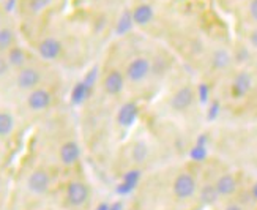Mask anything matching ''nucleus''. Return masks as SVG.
<instances>
[{"label":"nucleus","mask_w":257,"mask_h":210,"mask_svg":"<svg viewBox=\"0 0 257 210\" xmlns=\"http://www.w3.org/2000/svg\"><path fill=\"white\" fill-rule=\"evenodd\" d=\"M52 0H29V10L32 13H40L44 8L51 5Z\"/></svg>","instance_id":"20"},{"label":"nucleus","mask_w":257,"mask_h":210,"mask_svg":"<svg viewBox=\"0 0 257 210\" xmlns=\"http://www.w3.org/2000/svg\"><path fill=\"white\" fill-rule=\"evenodd\" d=\"M27 188L33 194H44L51 188V175L44 169L32 171L27 177Z\"/></svg>","instance_id":"4"},{"label":"nucleus","mask_w":257,"mask_h":210,"mask_svg":"<svg viewBox=\"0 0 257 210\" xmlns=\"http://www.w3.org/2000/svg\"><path fill=\"white\" fill-rule=\"evenodd\" d=\"M90 90L92 88L90 87H87L85 84H84V81L82 82H79L76 87H74V90H73V101L76 103V104H81L84 99L88 96V93H90Z\"/></svg>","instance_id":"18"},{"label":"nucleus","mask_w":257,"mask_h":210,"mask_svg":"<svg viewBox=\"0 0 257 210\" xmlns=\"http://www.w3.org/2000/svg\"><path fill=\"white\" fill-rule=\"evenodd\" d=\"M134 210H161V208H158V207H155V205H150V204H147V202H139V205L134 208Z\"/></svg>","instance_id":"23"},{"label":"nucleus","mask_w":257,"mask_h":210,"mask_svg":"<svg viewBox=\"0 0 257 210\" xmlns=\"http://www.w3.org/2000/svg\"><path fill=\"white\" fill-rule=\"evenodd\" d=\"M15 46V33L8 27L0 29V52H8Z\"/></svg>","instance_id":"17"},{"label":"nucleus","mask_w":257,"mask_h":210,"mask_svg":"<svg viewBox=\"0 0 257 210\" xmlns=\"http://www.w3.org/2000/svg\"><path fill=\"white\" fill-rule=\"evenodd\" d=\"M251 88V76L248 73H240L233 81V95L243 96Z\"/></svg>","instance_id":"15"},{"label":"nucleus","mask_w":257,"mask_h":210,"mask_svg":"<svg viewBox=\"0 0 257 210\" xmlns=\"http://www.w3.org/2000/svg\"><path fill=\"white\" fill-rule=\"evenodd\" d=\"M7 60H8L10 66L21 70L22 66L26 65V62H27V54H26V51L22 49L21 46H13L7 52Z\"/></svg>","instance_id":"13"},{"label":"nucleus","mask_w":257,"mask_h":210,"mask_svg":"<svg viewBox=\"0 0 257 210\" xmlns=\"http://www.w3.org/2000/svg\"><path fill=\"white\" fill-rule=\"evenodd\" d=\"M38 52L44 60H55L62 54V43L57 38H44L38 44Z\"/></svg>","instance_id":"9"},{"label":"nucleus","mask_w":257,"mask_h":210,"mask_svg":"<svg viewBox=\"0 0 257 210\" xmlns=\"http://www.w3.org/2000/svg\"><path fill=\"white\" fill-rule=\"evenodd\" d=\"M123 74L131 85H141L153 74V60L147 55H136L128 62Z\"/></svg>","instance_id":"1"},{"label":"nucleus","mask_w":257,"mask_h":210,"mask_svg":"<svg viewBox=\"0 0 257 210\" xmlns=\"http://www.w3.org/2000/svg\"><path fill=\"white\" fill-rule=\"evenodd\" d=\"M213 65L215 68H224L229 65V54L226 51H216L213 55Z\"/></svg>","instance_id":"19"},{"label":"nucleus","mask_w":257,"mask_h":210,"mask_svg":"<svg viewBox=\"0 0 257 210\" xmlns=\"http://www.w3.org/2000/svg\"><path fill=\"white\" fill-rule=\"evenodd\" d=\"M93 2H96V0H93Z\"/></svg>","instance_id":"27"},{"label":"nucleus","mask_w":257,"mask_h":210,"mask_svg":"<svg viewBox=\"0 0 257 210\" xmlns=\"http://www.w3.org/2000/svg\"><path fill=\"white\" fill-rule=\"evenodd\" d=\"M149 158V144L145 141H138L134 142L131 149V160L134 164H142Z\"/></svg>","instance_id":"14"},{"label":"nucleus","mask_w":257,"mask_h":210,"mask_svg":"<svg viewBox=\"0 0 257 210\" xmlns=\"http://www.w3.org/2000/svg\"><path fill=\"white\" fill-rule=\"evenodd\" d=\"M251 43H252L254 46L257 48V32H254L252 35H251Z\"/></svg>","instance_id":"26"},{"label":"nucleus","mask_w":257,"mask_h":210,"mask_svg":"<svg viewBox=\"0 0 257 210\" xmlns=\"http://www.w3.org/2000/svg\"><path fill=\"white\" fill-rule=\"evenodd\" d=\"M224 210H243V207L240 204H229L224 207Z\"/></svg>","instance_id":"25"},{"label":"nucleus","mask_w":257,"mask_h":210,"mask_svg":"<svg viewBox=\"0 0 257 210\" xmlns=\"http://www.w3.org/2000/svg\"><path fill=\"white\" fill-rule=\"evenodd\" d=\"M8 70H10V63H8V60H7L5 57H2V55H0V77L5 76V74L8 73Z\"/></svg>","instance_id":"22"},{"label":"nucleus","mask_w":257,"mask_h":210,"mask_svg":"<svg viewBox=\"0 0 257 210\" xmlns=\"http://www.w3.org/2000/svg\"><path fill=\"white\" fill-rule=\"evenodd\" d=\"M51 103H52V93L48 90V88L38 87V88H35V90L29 92L27 106H29V109L35 111V113L48 109L51 106Z\"/></svg>","instance_id":"7"},{"label":"nucleus","mask_w":257,"mask_h":210,"mask_svg":"<svg viewBox=\"0 0 257 210\" xmlns=\"http://www.w3.org/2000/svg\"><path fill=\"white\" fill-rule=\"evenodd\" d=\"M249 13L252 16L254 21H257V0H252L251 5H249Z\"/></svg>","instance_id":"24"},{"label":"nucleus","mask_w":257,"mask_h":210,"mask_svg":"<svg viewBox=\"0 0 257 210\" xmlns=\"http://www.w3.org/2000/svg\"><path fill=\"white\" fill-rule=\"evenodd\" d=\"M213 186H215V190L219 196H230L233 191L237 190V182L232 175L226 174V175H221Z\"/></svg>","instance_id":"10"},{"label":"nucleus","mask_w":257,"mask_h":210,"mask_svg":"<svg viewBox=\"0 0 257 210\" xmlns=\"http://www.w3.org/2000/svg\"><path fill=\"white\" fill-rule=\"evenodd\" d=\"M41 84V73L35 66H22L16 74V85L21 90H35Z\"/></svg>","instance_id":"3"},{"label":"nucleus","mask_w":257,"mask_h":210,"mask_svg":"<svg viewBox=\"0 0 257 210\" xmlns=\"http://www.w3.org/2000/svg\"><path fill=\"white\" fill-rule=\"evenodd\" d=\"M133 22L134 24H138V26H147L149 22L152 21L153 18V10L150 5H138L136 8L133 10Z\"/></svg>","instance_id":"11"},{"label":"nucleus","mask_w":257,"mask_h":210,"mask_svg":"<svg viewBox=\"0 0 257 210\" xmlns=\"http://www.w3.org/2000/svg\"><path fill=\"white\" fill-rule=\"evenodd\" d=\"M194 99V92L189 85H183L178 90L174 92V95L169 99V108L174 111V113H183L189 106L193 104Z\"/></svg>","instance_id":"5"},{"label":"nucleus","mask_w":257,"mask_h":210,"mask_svg":"<svg viewBox=\"0 0 257 210\" xmlns=\"http://www.w3.org/2000/svg\"><path fill=\"white\" fill-rule=\"evenodd\" d=\"M65 199L70 207H84L90 199V188L82 180H71L65 188Z\"/></svg>","instance_id":"2"},{"label":"nucleus","mask_w":257,"mask_h":210,"mask_svg":"<svg viewBox=\"0 0 257 210\" xmlns=\"http://www.w3.org/2000/svg\"><path fill=\"white\" fill-rule=\"evenodd\" d=\"M136 116H138V108L134 103H126L120 108L118 114H117V120L120 125L123 127H130L134 120H136Z\"/></svg>","instance_id":"12"},{"label":"nucleus","mask_w":257,"mask_h":210,"mask_svg":"<svg viewBox=\"0 0 257 210\" xmlns=\"http://www.w3.org/2000/svg\"><path fill=\"white\" fill-rule=\"evenodd\" d=\"M15 130V119L7 111H0V138H8Z\"/></svg>","instance_id":"16"},{"label":"nucleus","mask_w":257,"mask_h":210,"mask_svg":"<svg viewBox=\"0 0 257 210\" xmlns=\"http://www.w3.org/2000/svg\"><path fill=\"white\" fill-rule=\"evenodd\" d=\"M131 24H134V22H133V16H131L130 11H126V13L120 18V22H118V32H120V33H125V32L131 27Z\"/></svg>","instance_id":"21"},{"label":"nucleus","mask_w":257,"mask_h":210,"mask_svg":"<svg viewBox=\"0 0 257 210\" xmlns=\"http://www.w3.org/2000/svg\"><path fill=\"white\" fill-rule=\"evenodd\" d=\"M59 158H60L62 164H65V166H73L79 161L81 149L77 146V142H74V141L63 142L59 149Z\"/></svg>","instance_id":"8"},{"label":"nucleus","mask_w":257,"mask_h":210,"mask_svg":"<svg viewBox=\"0 0 257 210\" xmlns=\"http://www.w3.org/2000/svg\"><path fill=\"white\" fill-rule=\"evenodd\" d=\"M125 84H126V79H125V74L121 73L120 70L114 68V70H109L104 76L103 79V88L107 95H118L123 92L125 88Z\"/></svg>","instance_id":"6"}]
</instances>
